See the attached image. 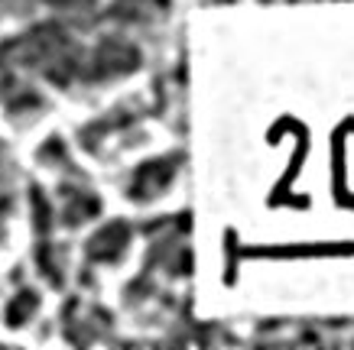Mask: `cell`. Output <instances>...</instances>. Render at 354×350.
I'll return each instance as SVG.
<instances>
[{
  "mask_svg": "<svg viewBox=\"0 0 354 350\" xmlns=\"http://www.w3.org/2000/svg\"><path fill=\"white\" fill-rule=\"evenodd\" d=\"M172 166H176V159H162V162H150V166H143L130 191H137V198H150L153 191L162 188V185L172 179V172H176Z\"/></svg>",
  "mask_w": 354,
  "mask_h": 350,
  "instance_id": "obj_2",
  "label": "cell"
},
{
  "mask_svg": "<svg viewBox=\"0 0 354 350\" xmlns=\"http://www.w3.org/2000/svg\"><path fill=\"white\" fill-rule=\"evenodd\" d=\"M124 246H127V227H124V224H111L108 231H101L95 240H91L88 256L108 263V260H118V256L124 253Z\"/></svg>",
  "mask_w": 354,
  "mask_h": 350,
  "instance_id": "obj_1",
  "label": "cell"
}]
</instances>
